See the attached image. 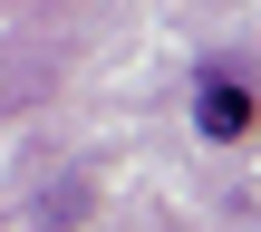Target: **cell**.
Listing matches in <instances>:
<instances>
[{
  "instance_id": "cell-1",
  "label": "cell",
  "mask_w": 261,
  "mask_h": 232,
  "mask_svg": "<svg viewBox=\"0 0 261 232\" xmlns=\"http://www.w3.org/2000/svg\"><path fill=\"white\" fill-rule=\"evenodd\" d=\"M194 126H203L213 145H242V136H252V87H242L232 68H203V78H194Z\"/></svg>"
}]
</instances>
